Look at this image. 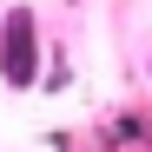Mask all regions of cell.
Returning <instances> with one entry per match:
<instances>
[{
	"mask_svg": "<svg viewBox=\"0 0 152 152\" xmlns=\"http://www.w3.org/2000/svg\"><path fill=\"white\" fill-rule=\"evenodd\" d=\"M7 33H13V40H7V53H0V66H7V80H13V86H27V80H33V40H27V33H33V20H27V13H13V20H7Z\"/></svg>",
	"mask_w": 152,
	"mask_h": 152,
	"instance_id": "obj_1",
	"label": "cell"
}]
</instances>
